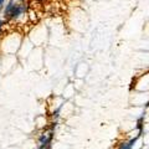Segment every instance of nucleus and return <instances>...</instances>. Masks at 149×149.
<instances>
[{
    "label": "nucleus",
    "mask_w": 149,
    "mask_h": 149,
    "mask_svg": "<svg viewBox=\"0 0 149 149\" xmlns=\"http://www.w3.org/2000/svg\"><path fill=\"white\" fill-rule=\"evenodd\" d=\"M23 11H24V6L14 5V3L10 1L5 9V15L9 19H15V18H19V16L23 14Z\"/></svg>",
    "instance_id": "f257e3e1"
},
{
    "label": "nucleus",
    "mask_w": 149,
    "mask_h": 149,
    "mask_svg": "<svg viewBox=\"0 0 149 149\" xmlns=\"http://www.w3.org/2000/svg\"><path fill=\"white\" fill-rule=\"evenodd\" d=\"M21 1H23V0H21Z\"/></svg>",
    "instance_id": "20e7f679"
},
{
    "label": "nucleus",
    "mask_w": 149,
    "mask_h": 149,
    "mask_svg": "<svg viewBox=\"0 0 149 149\" xmlns=\"http://www.w3.org/2000/svg\"><path fill=\"white\" fill-rule=\"evenodd\" d=\"M147 107H149V102H148V103H147Z\"/></svg>",
    "instance_id": "7ed1b4c3"
},
{
    "label": "nucleus",
    "mask_w": 149,
    "mask_h": 149,
    "mask_svg": "<svg viewBox=\"0 0 149 149\" xmlns=\"http://www.w3.org/2000/svg\"><path fill=\"white\" fill-rule=\"evenodd\" d=\"M3 1H4V0H0V6H1V4H3Z\"/></svg>",
    "instance_id": "f03ea898"
}]
</instances>
